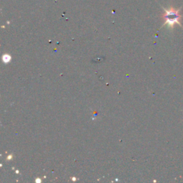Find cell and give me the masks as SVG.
Returning <instances> with one entry per match:
<instances>
[{
	"label": "cell",
	"mask_w": 183,
	"mask_h": 183,
	"mask_svg": "<svg viewBox=\"0 0 183 183\" xmlns=\"http://www.w3.org/2000/svg\"><path fill=\"white\" fill-rule=\"evenodd\" d=\"M164 14H163V18L164 19V23L163 26H167V27L173 29L175 25H178L180 27H182L180 20L182 19V15L180 14L181 8L175 9L174 7H170L168 9L163 8Z\"/></svg>",
	"instance_id": "obj_1"
},
{
	"label": "cell",
	"mask_w": 183,
	"mask_h": 183,
	"mask_svg": "<svg viewBox=\"0 0 183 183\" xmlns=\"http://www.w3.org/2000/svg\"><path fill=\"white\" fill-rule=\"evenodd\" d=\"M2 59H3L4 62L7 63V62H9L10 61V59H11V57L8 55V54H5V55H4L3 57H2Z\"/></svg>",
	"instance_id": "obj_2"
}]
</instances>
